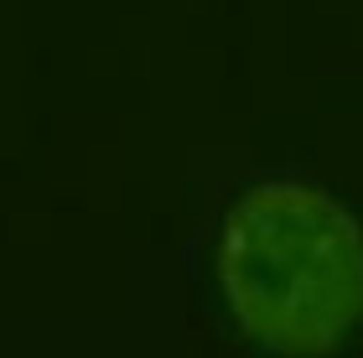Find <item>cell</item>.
<instances>
[{
  "label": "cell",
  "instance_id": "obj_1",
  "mask_svg": "<svg viewBox=\"0 0 363 358\" xmlns=\"http://www.w3.org/2000/svg\"><path fill=\"white\" fill-rule=\"evenodd\" d=\"M213 281L270 358H333L363 328V223L306 177H259L218 218Z\"/></svg>",
  "mask_w": 363,
  "mask_h": 358
}]
</instances>
